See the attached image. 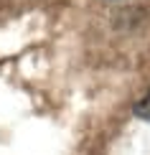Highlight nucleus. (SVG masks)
<instances>
[{"mask_svg": "<svg viewBox=\"0 0 150 155\" xmlns=\"http://www.w3.org/2000/svg\"><path fill=\"white\" fill-rule=\"evenodd\" d=\"M135 114L150 122V92H148L145 97H142V99L138 102V104H135Z\"/></svg>", "mask_w": 150, "mask_h": 155, "instance_id": "f257e3e1", "label": "nucleus"}]
</instances>
